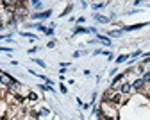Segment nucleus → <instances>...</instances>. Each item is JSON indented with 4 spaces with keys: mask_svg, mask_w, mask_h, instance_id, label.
<instances>
[{
    "mask_svg": "<svg viewBox=\"0 0 150 120\" xmlns=\"http://www.w3.org/2000/svg\"><path fill=\"white\" fill-rule=\"evenodd\" d=\"M132 86H134V88H136V90H141V88H143V86H145V81H143V79H136Z\"/></svg>",
    "mask_w": 150,
    "mask_h": 120,
    "instance_id": "1",
    "label": "nucleus"
},
{
    "mask_svg": "<svg viewBox=\"0 0 150 120\" xmlns=\"http://www.w3.org/2000/svg\"><path fill=\"white\" fill-rule=\"evenodd\" d=\"M122 93H129V92H131V84H129V83H125V84H122Z\"/></svg>",
    "mask_w": 150,
    "mask_h": 120,
    "instance_id": "2",
    "label": "nucleus"
},
{
    "mask_svg": "<svg viewBox=\"0 0 150 120\" xmlns=\"http://www.w3.org/2000/svg\"><path fill=\"white\" fill-rule=\"evenodd\" d=\"M50 16V11H47V13H41V15H36V18H48Z\"/></svg>",
    "mask_w": 150,
    "mask_h": 120,
    "instance_id": "3",
    "label": "nucleus"
},
{
    "mask_svg": "<svg viewBox=\"0 0 150 120\" xmlns=\"http://www.w3.org/2000/svg\"><path fill=\"white\" fill-rule=\"evenodd\" d=\"M143 81H145V83H150V72L143 75Z\"/></svg>",
    "mask_w": 150,
    "mask_h": 120,
    "instance_id": "4",
    "label": "nucleus"
},
{
    "mask_svg": "<svg viewBox=\"0 0 150 120\" xmlns=\"http://www.w3.org/2000/svg\"><path fill=\"white\" fill-rule=\"evenodd\" d=\"M96 20H98V22H102V24H105V22H109V20H107V18H104V16H96Z\"/></svg>",
    "mask_w": 150,
    "mask_h": 120,
    "instance_id": "5",
    "label": "nucleus"
},
{
    "mask_svg": "<svg viewBox=\"0 0 150 120\" xmlns=\"http://www.w3.org/2000/svg\"><path fill=\"white\" fill-rule=\"evenodd\" d=\"M116 61H118V63H123V61H127V56H120Z\"/></svg>",
    "mask_w": 150,
    "mask_h": 120,
    "instance_id": "6",
    "label": "nucleus"
},
{
    "mask_svg": "<svg viewBox=\"0 0 150 120\" xmlns=\"http://www.w3.org/2000/svg\"><path fill=\"white\" fill-rule=\"evenodd\" d=\"M36 65H39V67H47V65H45V63H43L41 59H36Z\"/></svg>",
    "mask_w": 150,
    "mask_h": 120,
    "instance_id": "7",
    "label": "nucleus"
},
{
    "mask_svg": "<svg viewBox=\"0 0 150 120\" xmlns=\"http://www.w3.org/2000/svg\"><path fill=\"white\" fill-rule=\"evenodd\" d=\"M102 7H104V4H95L93 6V9H102Z\"/></svg>",
    "mask_w": 150,
    "mask_h": 120,
    "instance_id": "8",
    "label": "nucleus"
},
{
    "mask_svg": "<svg viewBox=\"0 0 150 120\" xmlns=\"http://www.w3.org/2000/svg\"><path fill=\"white\" fill-rule=\"evenodd\" d=\"M4 29V24H2V20H0V31H2Z\"/></svg>",
    "mask_w": 150,
    "mask_h": 120,
    "instance_id": "9",
    "label": "nucleus"
}]
</instances>
